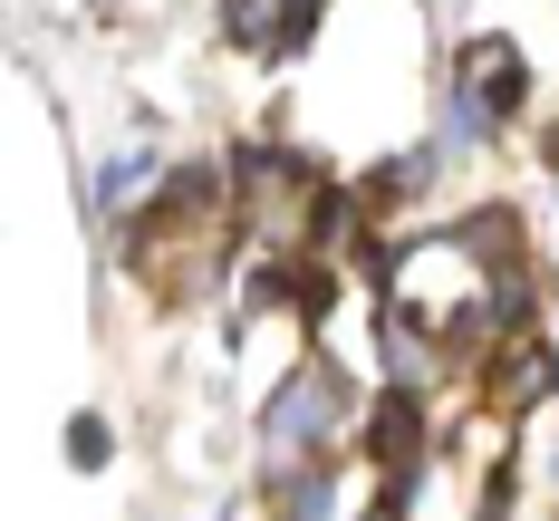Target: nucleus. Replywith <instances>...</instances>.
Instances as JSON below:
<instances>
[{"label":"nucleus","instance_id":"3","mask_svg":"<svg viewBox=\"0 0 559 521\" xmlns=\"http://www.w3.org/2000/svg\"><path fill=\"white\" fill-rule=\"evenodd\" d=\"M367 445H377V463H386V473H415V463H425V396H415L405 377L377 396V415H367Z\"/></svg>","mask_w":559,"mask_h":521},{"label":"nucleus","instance_id":"7","mask_svg":"<svg viewBox=\"0 0 559 521\" xmlns=\"http://www.w3.org/2000/svg\"><path fill=\"white\" fill-rule=\"evenodd\" d=\"M107 454H116V435L97 425V415H78V425H68V463H87V473H97Z\"/></svg>","mask_w":559,"mask_h":521},{"label":"nucleus","instance_id":"1","mask_svg":"<svg viewBox=\"0 0 559 521\" xmlns=\"http://www.w3.org/2000/svg\"><path fill=\"white\" fill-rule=\"evenodd\" d=\"M347 425V377H337L329 357H299L289 377H280V396L261 405V454L280 463H309V454H329V435Z\"/></svg>","mask_w":559,"mask_h":521},{"label":"nucleus","instance_id":"5","mask_svg":"<svg viewBox=\"0 0 559 521\" xmlns=\"http://www.w3.org/2000/svg\"><path fill=\"white\" fill-rule=\"evenodd\" d=\"M435 165H444V145H415V155L377 165L367 174V203H415V193H435Z\"/></svg>","mask_w":559,"mask_h":521},{"label":"nucleus","instance_id":"4","mask_svg":"<svg viewBox=\"0 0 559 521\" xmlns=\"http://www.w3.org/2000/svg\"><path fill=\"white\" fill-rule=\"evenodd\" d=\"M271 512H280V521H337V473H329L319 454H309V463H280Z\"/></svg>","mask_w":559,"mask_h":521},{"label":"nucleus","instance_id":"2","mask_svg":"<svg viewBox=\"0 0 559 521\" xmlns=\"http://www.w3.org/2000/svg\"><path fill=\"white\" fill-rule=\"evenodd\" d=\"M453 78H463L492 116H521V97H531V58L511 49V39H463V49H453Z\"/></svg>","mask_w":559,"mask_h":521},{"label":"nucleus","instance_id":"6","mask_svg":"<svg viewBox=\"0 0 559 521\" xmlns=\"http://www.w3.org/2000/svg\"><path fill=\"white\" fill-rule=\"evenodd\" d=\"M155 183H165L155 155H116V165L97 174V213H126V203H135V193H155Z\"/></svg>","mask_w":559,"mask_h":521}]
</instances>
